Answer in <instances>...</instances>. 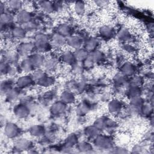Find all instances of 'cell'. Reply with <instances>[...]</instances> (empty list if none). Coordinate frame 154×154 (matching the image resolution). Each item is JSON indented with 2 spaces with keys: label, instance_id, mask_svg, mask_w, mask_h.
<instances>
[{
  "label": "cell",
  "instance_id": "10",
  "mask_svg": "<svg viewBox=\"0 0 154 154\" xmlns=\"http://www.w3.org/2000/svg\"><path fill=\"white\" fill-rule=\"evenodd\" d=\"M31 15L29 12L25 10L20 11L17 15V22L21 24H26L29 22Z\"/></svg>",
  "mask_w": 154,
  "mask_h": 154
},
{
  "label": "cell",
  "instance_id": "26",
  "mask_svg": "<svg viewBox=\"0 0 154 154\" xmlns=\"http://www.w3.org/2000/svg\"><path fill=\"white\" fill-rule=\"evenodd\" d=\"M102 53L99 51H93L91 53H90L87 57L88 59H90L93 63L99 61L102 58Z\"/></svg>",
  "mask_w": 154,
  "mask_h": 154
},
{
  "label": "cell",
  "instance_id": "11",
  "mask_svg": "<svg viewBox=\"0 0 154 154\" xmlns=\"http://www.w3.org/2000/svg\"><path fill=\"white\" fill-rule=\"evenodd\" d=\"M108 109L111 113H117L122 109V103L119 100L114 99L108 103Z\"/></svg>",
  "mask_w": 154,
  "mask_h": 154
},
{
  "label": "cell",
  "instance_id": "9",
  "mask_svg": "<svg viewBox=\"0 0 154 154\" xmlns=\"http://www.w3.org/2000/svg\"><path fill=\"white\" fill-rule=\"evenodd\" d=\"M61 58L62 61L67 64H72L75 60L74 54H73V52L70 51H64L61 54Z\"/></svg>",
  "mask_w": 154,
  "mask_h": 154
},
{
  "label": "cell",
  "instance_id": "33",
  "mask_svg": "<svg viewBox=\"0 0 154 154\" xmlns=\"http://www.w3.org/2000/svg\"><path fill=\"white\" fill-rule=\"evenodd\" d=\"M118 36L122 40H127L131 37V34L126 28H122L118 33Z\"/></svg>",
  "mask_w": 154,
  "mask_h": 154
},
{
  "label": "cell",
  "instance_id": "42",
  "mask_svg": "<svg viewBox=\"0 0 154 154\" xmlns=\"http://www.w3.org/2000/svg\"><path fill=\"white\" fill-rule=\"evenodd\" d=\"M109 2L105 1H96L95 4L100 7H103L105 5H107Z\"/></svg>",
  "mask_w": 154,
  "mask_h": 154
},
{
  "label": "cell",
  "instance_id": "16",
  "mask_svg": "<svg viewBox=\"0 0 154 154\" xmlns=\"http://www.w3.org/2000/svg\"><path fill=\"white\" fill-rule=\"evenodd\" d=\"M73 8L77 15L82 16L86 11V5L82 1H78L75 3Z\"/></svg>",
  "mask_w": 154,
  "mask_h": 154
},
{
  "label": "cell",
  "instance_id": "40",
  "mask_svg": "<svg viewBox=\"0 0 154 154\" xmlns=\"http://www.w3.org/2000/svg\"><path fill=\"white\" fill-rule=\"evenodd\" d=\"M142 83V79L140 76H134L131 80V84L132 86L139 87Z\"/></svg>",
  "mask_w": 154,
  "mask_h": 154
},
{
  "label": "cell",
  "instance_id": "25",
  "mask_svg": "<svg viewBox=\"0 0 154 154\" xmlns=\"http://www.w3.org/2000/svg\"><path fill=\"white\" fill-rule=\"evenodd\" d=\"M40 5L42 10L47 13H51L54 11L55 9L54 4L49 1H42L41 2Z\"/></svg>",
  "mask_w": 154,
  "mask_h": 154
},
{
  "label": "cell",
  "instance_id": "28",
  "mask_svg": "<svg viewBox=\"0 0 154 154\" xmlns=\"http://www.w3.org/2000/svg\"><path fill=\"white\" fill-rule=\"evenodd\" d=\"M45 73L44 71L40 70V69H37L34 70L31 75V77L34 81L38 82L42 78H43L45 75Z\"/></svg>",
  "mask_w": 154,
  "mask_h": 154
},
{
  "label": "cell",
  "instance_id": "22",
  "mask_svg": "<svg viewBox=\"0 0 154 154\" xmlns=\"http://www.w3.org/2000/svg\"><path fill=\"white\" fill-rule=\"evenodd\" d=\"M74 55L75 60L78 61H83L87 58L88 54L86 50L79 49H77L76 51L74 53Z\"/></svg>",
  "mask_w": 154,
  "mask_h": 154
},
{
  "label": "cell",
  "instance_id": "39",
  "mask_svg": "<svg viewBox=\"0 0 154 154\" xmlns=\"http://www.w3.org/2000/svg\"><path fill=\"white\" fill-rule=\"evenodd\" d=\"M17 91L13 90V89H11L10 90H9L7 93V98L10 100H14L15 99L17 96H18V93L17 92Z\"/></svg>",
  "mask_w": 154,
  "mask_h": 154
},
{
  "label": "cell",
  "instance_id": "15",
  "mask_svg": "<svg viewBox=\"0 0 154 154\" xmlns=\"http://www.w3.org/2000/svg\"><path fill=\"white\" fill-rule=\"evenodd\" d=\"M61 100L64 103H72L75 101V96L72 93L68 91H63L60 96Z\"/></svg>",
  "mask_w": 154,
  "mask_h": 154
},
{
  "label": "cell",
  "instance_id": "6",
  "mask_svg": "<svg viewBox=\"0 0 154 154\" xmlns=\"http://www.w3.org/2000/svg\"><path fill=\"white\" fill-rule=\"evenodd\" d=\"M66 108V103L61 100L54 103L51 108V111L53 114L58 115L63 113L65 111Z\"/></svg>",
  "mask_w": 154,
  "mask_h": 154
},
{
  "label": "cell",
  "instance_id": "5",
  "mask_svg": "<svg viewBox=\"0 0 154 154\" xmlns=\"http://www.w3.org/2000/svg\"><path fill=\"white\" fill-rule=\"evenodd\" d=\"M66 43L69 47L77 50L80 49L82 45V40L77 36H69L66 38Z\"/></svg>",
  "mask_w": 154,
  "mask_h": 154
},
{
  "label": "cell",
  "instance_id": "7",
  "mask_svg": "<svg viewBox=\"0 0 154 154\" xmlns=\"http://www.w3.org/2000/svg\"><path fill=\"white\" fill-rule=\"evenodd\" d=\"M17 85L20 88H25L29 86L34 82L31 76L25 75L19 78L16 81Z\"/></svg>",
  "mask_w": 154,
  "mask_h": 154
},
{
  "label": "cell",
  "instance_id": "3",
  "mask_svg": "<svg viewBox=\"0 0 154 154\" xmlns=\"http://www.w3.org/2000/svg\"><path fill=\"white\" fill-rule=\"evenodd\" d=\"M19 132V129L14 123H8L4 127V134L8 138L16 137Z\"/></svg>",
  "mask_w": 154,
  "mask_h": 154
},
{
  "label": "cell",
  "instance_id": "2",
  "mask_svg": "<svg viewBox=\"0 0 154 154\" xmlns=\"http://www.w3.org/2000/svg\"><path fill=\"white\" fill-rule=\"evenodd\" d=\"M35 46L42 52L46 51L49 47L48 38L43 34L38 35L35 38Z\"/></svg>",
  "mask_w": 154,
  "mask_h": 154
},
{
  "label": "cell",
  "instance_id": "27",
  "mask_svg": "<svg viewBox=\"0 0 154 154\" xmlns=\"http://www.w3.org/2000/svg\"><path fill=\"white\" fill-rule=\"evenodd\" d=\"M98 45V41L95 38H89L85 44L86 49L89 51H94Z\"/></svg>",
  "mask_w": 154,
  "mask_h": 154
},
{
  "label": "cell",
  "instance_id": "12",
  "mask_svg": "<svg viewBox=\"0 0 154 154\" xmlns=\"http://www.w3.org/2000/svg\"><path fill=\"white\" fill-rule=\"evenodd\" d=\"M135 67L129 62L125 63L121 68V73L125 76H131L134 73Z\"/></svg>",
  "mask_w": 154,
  "mask_h": 154
},
{
  "label": "cell",
  "instance_id": "8",
  "mask_svg": "<svg viewBox=\"0 0 154 154\" xmlns=\"http://www.w3.org/2000/svg\"><path fill=\"white\" fill-rule=\"evenodd\" d=\"M29 58L34 68H38L42 66H43V64L45 61L42 55L38 54L32 55Z\"/></svg>",
  "mask_w": 154,
  "mask_h": 154
},
{
  "label": "cell",
  "instance_id": "1",
  "mask_svg": "<svg viewBox=\"0 0 154 154\" xmlns=\"http://www.w3.org/2000/svg\"><path fill=\"white\" fill-rule=\"evenodd\" d=\"M95 145L101 149H108L112 146V141L111 139L106 136L98 135L94 141Z\"/></svg>",
  "mask_w": 154,
  "mask_h": 154
},
{
  "label": "cell",
  "instance_id": "4",
  "mask_svg": "<svg viewBox=\"0 0 154 154\" xmlns=\"http://www.w3.org/2000/svg\"><path fill=\"white\" fill-rule=\"evenodd\" d=\"M14 113L17 117L23 119L29 115V109L26 105L24 104H20L14 107Z\"/></svg>",
  "mask_w": 154,
  "mask_h": 154
},
{
  "label": "cell",
  "instance_id": "34",
  "mask_svg": "<svg viewBox=\"0 0 154 154\" xmlns=\"http://www.w3.org/2000/svg\"><path fill=\"white\" fill-rule=\"evenodd\" d=\"M13 35L18 38H20L24 37L25 35V31L23 28L19 27H16L13 30Z\"/></svg>",
  "mask_w": 154,
  "mask_h": 154
},
{
  "label": "cell",
  "instance_id": "14",
  "mask_svg": "<svg viewBox=\"0 0 154 154\" xmlns=\"http://www.w3.org/2000/svg\"><path fill=\"white\" fill-rule=\"evenodd\" d=\"M100 34L105 38L111 37L114 34L113 28L109 26L105 25L100 28Z\"/></svg>",
  "mask_w": 154,
  "mask_h": 154
},
{
  "label": "cell",
  "instance_id": "13",
  "mask_svg": "<svg viewBox=\"0 0 154 154\" xmlns=\"http://www.w3.org/2000/svg\"><path fill=\"white\" fill-rule=\"evenodd\" d=\"M31 142L25 138H20L15 142V147L19 150L28 149L31 146Z\"/></svg>",
  "mask_w": 154,
  "mask_h": 154
},
{
  "label": "cell",
  "instance_id": "36",
  "mask_svg": "<svg viewBox=\"0 0 154 154\" xmlns=\"http://www.w3.org/2000/svg\"><path fill=\"white\" fill-rule=\"evenodd\" d=\"M99 133V129L95 126L89 127L87 129V134L90 137H97Z\"/></svg>",
  "mask_w": 154,
  "mask_h": 154
},
{
  "label": "cell",
  "instance_id": "41",
  "mask_svg": "<svg viewBox=\"0 0 154 154\" xmlns=\"http://www.w3.org/2000/svg\"><path fill=\"white\" fill-rule=\"evenodd\" d=\"M141 110H142V111L143 112L144 114H148L152 111V108L149 105H145L143 106V107L141 108Z\"/></svg>",
  "mask_w": 154,
  "mask_h": 154
},
{
  "label": "cell",
  "instance_id": "23",
  "mask_svg": "<svg viewBox=\"0 0 154 154\" xmlns=\"http://www.w3.org/2000/svg\"><path fill=\"white\" fill-rule=\"evenodd\" d=\"M21 69L25 72H29L34 70V67L32 66L29 58L25 59L21 63Z\"/></svg>",
  "mask_w": 154,
  "mask_h": 154
},
{
  "label": "cell",
  "instance_id": "21",
  "mask_svg": "<svg viewBox=\"0 0 154 154\" xmlns=\"http://www.w3.org/2000/svg\"><path fill=\"white\" fill-rule=\"evenodd\" d=\"M45 70L48 72L53 71L57 67V61L55 59H49L45 61L43 66Z\"/></svg>",
  "mask_w": 154,
  "mask_h": 154
},
{
  "label": "cell",
  "instance_id": "19",
  "mask_svg": "<svg viewBox=\"0 0 154 154\" xmlns=\"http://www.w3.org/2000/svg\"><path fill=\"white\" fill-rule=\"evenodd\" d=\"M54 82V79L52 76H49L45 75L43 78H42L38 82L37 84L44 87H48L52 85Z\"/></svg>",
  "mask_w": 154,
  "mask_h": 154
},
{
  "label": "cell",
  "instance_id": "32",
  "mask_svg": "<svg viewBox=\"0 0 154 154\" xmlns=\"http://www.w3.org/2000/svg\"><path fill=\"white\" fill-rule=\"evenodd\" d=\"M13 16L8 13H2L1 16V24L8 23L13 20Z\"/></svg>",
  "mask_w": 154,
  "mask_h": 154
},
{
  "label": "cell",
  "instance_id": "29",
  "mask_svg": "<svg viewBox=\"0 0 154 154\" xmlns=\"http://www.w3.org/2000/svg\"><path fill=\"white\" fill-rule=\"evenodd\" d=\"M89 111V106L85 103H81L79 104L76 109L77 114L79 115H83L87 113Z\"/></svg>",
  "mask_w": 154,
  "mask_h": 154
},
{
  "label": "cell",
  "instance_id": "38",
  "mask_svg": "<svg viewBox=\"0 0 154 154\" xmlns=\"http://www.w3.org/2000/svg\"><path fill=\"white\" fill-rule=\"evenodd\" d=\"M114 81L117 84H122L126 81V76L122 73L117 74L114 77Z\"/></svg>",
  "mask_w": 154,
  "mask_h": 154
},
{
  "label": "cell",
  "instance_id": "17",
  "mask_svg": "<svg viewBox=\"0 0 154 154\" xmlns=\"http://www.w3.org/2000/svg\"><path fill=\"white\" fill-rule=\"evenodd\" d=\"M65 43H66V39H65L64 36L58 33L55 34L52 37V44L55 47L62 46Z\"/></svg>",
  "mask_w": 154,
  "mask_h": 154
},
{
  "label": "cell",
  "instance_id": "31",
  "mask_svg": "<svg viewBox=\"0 0 154 154\" xmlns=\"http://www.w3.org/2000/svg\"><path fill=\"white\" fill-rule=\"evenodd\" d=\"M8 6L11 10H18L22 6V2L19 1H10L8 2Z\"/></svg>",
  "mask_w": 154,
  "mask_h": 154
},
{
  "label": "cell",
  "instance_id": "18",
  "mask_svg": "<svg viewBox=\"0 0 154 154\" xmlns=\"http://www.w3.org/2000/svg\"><path fill=\"white\" fill-rule=\"evenodd\" d=\"M31 135L36 137H39L42 136L45 134V128L41 125H35L33 126L29 130Z\"/></svg>",
  "mask_w": 154,
  "mask_h": 154
},
{
  "label": "cell",
  "instance_id": "30",
  "mask_svg": "<svg viewBox=\"0 0 154 154\" xmlns=\"http://www.w3.org/2000/svg\"><path fill=\"white\" fill-rule=\"evenodd\" d=\"M141 91L138 87L131 86L129 90V94L131 98H134L136 97H139L140 96Z\"/></svg>",
  "mask_w": 154,
  "mask_h": 154
},
{
  "label": "cell",
  "instance_id": "20",
  "mask_svg": "<svg viewBox=\"0 0 154 154\" xmlns=\"http://www.w3.org/2000/svg\"><path fill=\"white\" fill-rule=\"evenodd\" d=\"M33 47L34 45L30 43H24L19 46V53L22 55H26L32 50Z\"/></svg>",
  "mask_w": 154,
  "mask_h": 154
},
{
  "label": "cell",
  "instance_id": "35",
  "mask_svg": "<svg viewBox=\"0 0 154 154\" xmlns=\"http://www.w3.org/2000/svg\"><path fill=\"white\" fill-rule=\"evenodd\" d=\"M78 149L81 152H88L92 149V147L87 142H81L78 144Z\"/></svg>",
  "mask_w": 154,
  "mask_h": 154
},
{
  "label": "cell",
  "instance_id": "37",
  "mask_svg": "<svg viewBox=\"0 0 154 154\" xmlns=\"http://www.w3.org/2000/svg\"><path fill=\"white\" fill-rule=\"evenodd\" d=\"M77 141V138L74 135H71L68 137L66 140V145L67 147H72L73 145H75Z\"/></svg>",
  "mask_w": 154,
  "mask_h": 154
},
{
  "label": "cell",
  "instance_id": "24",
  "mask_svg": "<svg viewBox=\"0 0 154 154\" xmlns=\"http://www.w3.org/2000/svg\"><path fill=\"white\" fill-rule=\"evenodd\" d=\"M57 31H58V34L63 36L69 35L70 32V28L69 27V25L65 23H62L58 26Z\"/></svg>",
  "mask_w": 154,
  "mask_h": 154
}]
</instances>
